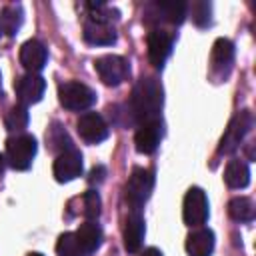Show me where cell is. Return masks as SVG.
<instances>
[{
	"label": "cell",
	"instance_id": "1",
	"mask_svg": "<svg viewBox=\"0 0 256 256\" xmlns=\"http://www.w3.org/2000/svg\"><path fill=\"white\" fill-rule=\"evenodd\" d=\"M164 104V90L156 78H140L128 100V116L130 122L144 124L148 120H156Z\"/></svg>",
	"mask_w": 256,
	"mask_h": 256
},
{
	"label": "cell",
	"instance_id": "2",
	"mask_svg": "<svg viewBox=\"0 0 256 256\" xmlns=\"http://www.w3.org/2000/svg\"><path fill=\"white\" fill-rule=\"evenodd\" d=\"M38 144L32 134H14L6 140V162L14 170H28L32 166V160L36 156Z\"/></svg>",
	"mask_w": 256,
	"mask_h": 256
},
{
	"label": "cell",
	"instance_id": "3",
	"mask_svg": "<svg viewBox=\"0 0 256 256\" xmlns=\"http://www.w3.org/2000/svg\"><path fill=\"white\" fill-rule=\"evenodd\" d=\"M252 126H254V116H252L250 110H240V112H236V114L230 118L226 130H224V134H222V138H220L218 154H232V152H236L238 146H240V142H242V140L246 138V134L252 130Z\"/></svg>",
	"mask_w": 256,
	"mask_h": 256
},
{
	"label": "cell",
	"instance_id": "4",
	"mask_svg": "<svg viewBox=\"0 0 256 256\" xmlns=\"http://www.w3.org/2000/svg\"><path fill=\"white\" fill-rule=\"evenodd\" d=\"M58 100L70 112L88 110L96 102V92L78 80H68L58 86Z\"/></svg>",
	"mask_w": 256,
	"mask_h": 256
},
{
	"label": "cell",
	"instance_id": "5",
	"mask_svg": "<svg viewBox=\"0 0 256 256\" xmlns=\"http://www.w3.org/2000/svg\"><path fill=\"white\" fill-rule=\"evenodd\" d=\"M154 188V172L142 166H136L132 170V174L128 176L126 182V202L130 204V208H142L144 202L150 198Z\"/></svg>",
	"mask_w": 256,
	"mask_h": 256
},
{
	"label": "cell",
	"instance_id": "6",
	"mask_svg": "<svg viewBox=\"0 0 256 256\" xmlns=\"http://www.w3.org/2000/svg\"><path fill=\"white\" fill-rule=\"evenodd\" d=\"M234 68V44L228 38H218L210 52V78L214 82H226Z\"/></svg>",
	"mask_w": 256,
	"mask_h": 256
},
{
	"label": "cell",
	"instance_id": "7",
	"mask_svg": "<svg viewBox=\"0 0 256 256\" xmlns=\"http://www.w3.org/2000/svg\"><path fill=\"white\" fill-rule=\"evenodd\" d=\"M182 218L190 228H200L208 220V198L206 192L198 186L188 188L182 202Z\"/></svg>",
	"mask_w": 256,
	"mask_h": 256
},
{
	"label": "cell",
	"instance_id": "8",
	"mask_svg": "<svg viewBox=\"0 0 256 256\" xmlns=\"http://www.w3.org/2000/svg\"><path fill=\"white\" fill-rule=\"evenodd\" d=\"M186 20V2H154L146 8L144 22L146 24H172L180 26Z\"/></svg>",
	"mask_w": 256,
	"mask_h": 256
},
{
	"label": "cell",
	"instance_id": "9",
	"mask_svg": "<svg viewBox=\"0 0 256 256\" xmlns=\"http://www.w3.org/2000/svg\"><path fill=\"white\" fill-rule=\"evenodd\" d=\"M146 46H148V60L154 68H162L172 54L174 46V34L164 30V28H152L146 36Z\"/></svg>",
	"mask_w": 256,
	"mask_h": 256
},
{
	"label": "cell",
	"instance_id": "10",
	"mask_svg": "<svg viewBox=\"0 0 256 256\" xmlns=\"http://www.w3.org/2000/svg\"><path fill=\"white\" fill-rule=\"evenodd\" d=\"M94 68H96L100 80L106 86H118V84H122L126 80L128 72H130L126 58L116 56V54H106V56L96 58Z\"/></svg>",
	"mask_w": 256,
	"mask_h": 256
},
{
	"label": "cell",
	"instance_id": "11",
	"mask_svg": "<svg viewBox=\"0 0 256 256\" xmlns=\"http://www.w3.org/2000/svg\"><path fill=\"white\" fill-rule=\"evenodd\" d=\"M46 90V80L40 74H24L14 80V92L20 106H30L42 100Z\"/></svg>",
	"mask_w": 256,
	"mask_h": 256
},
{
	"label": "cell",
	"instance_id": "12",
	"mask_svg": "<svg viewBox=\"0 0 256 256\" xmlns=\"http://www.w3.org/2000/svg\"><path fill=\"white\" fill-rule=\"evenodd\" d=\"M76 130L80 138L88 144H100L108 138V124L98 112H84L76 122Z\"/></svg>",
	"mask_w": 256,
	"mask_h": 256
},
{
	"label": "cell",
	"instance_id": "13",
	"mask_svg": "<svg viewBox=\"0 0 256 256\" xmlns=\"http://www.w3.org/2000/svg\"><path fill=\"white\" fill-rule=\"evenodd\" d=\"M82 168H84L82 154L76 148H68L56 156L52 172L58 182H70V180L82 176Z\"/></svg>",
	"mask_w": 256,
	"mask_h": 256
},
{
	"label": "cell",
	"instance_id": "14",
	"mask_svg": "<svg viewBox=\"0 0 256 256\" xmlns=\"http://www.w3.org/2000/svg\"><path fill=\"white\" fill-rule=\"evenodd\" d=\"M144 234H146V226H144V216L140 208H130V214L124 220V230H122V238H124V248L130 254H136L142 248L144 242Z\"/></svg>",
	"mask_w": 256,
	"mask_h": 256
},
{
	"label": "cell",
	"instance_id": "15",
	"mask_svg": "<svg viewBox=\"0 0 256 256\" xmlns=\"http://www.w3.org/2000/svg\"><path fill=\"white\" fill-rule=\"evenodd\" d=\"M82 36L92 46H110L116 42V30L110 22L100 18H86L82 26Z\"/></svg>",
	"mask_w": 256,
	"mask_h": 256
},
{
	"label": "cell",
	"instance_id": "16",
	"mask_svg": "<svg viewBox=\"0 0 256 256\" xmlns=\"http://www.w3.org/2000/svg\"><path fill=\"white\" fill-rule=\"evenodd\" d=\"M162 132L164 130H162V120L160 118L140 124L138 130H136V136H134L136 150L140 154H154L160 140H162Z\"/></svg>",
	"mask_w": 256,
	"mask_h": 256
},
{
	"label": "cell",
	"instance_id": "17",
	"mask_svg": "<svg viewBox=\"0 0 256 256\" xmlns=\"http://www.w3.org/2000/svg\"><path fill=\"white\" fill-rule=\"evenodd\" d=\"M46 60H48V50L40 40L30 38L20 46V64L30 74H38L44 68Z\"/></svg>",
	"mask_w": 256,
	"mask_h": 256
},
{
	"label": "cell",
	"instance_id": "18",
	"mask_svg": "<svg viewBox=\"0 0 256 256\" xmlns=\"http://www.w3.org/2000/svg\"><path fill=\"white\" fill-rule=\"evenodd\" d=\"M188 256H210L214 252V232L210 228L192 230L186 238Z\"/></svg>",
	"mask_w": 256,
	"mask_h": 256
},
{
	"label": "cell",
	"instance_id": "19",
	"mask_svg": "<svg viewBox=\"0 0 256 256\" xmlns=\"http://www.w3.org/2000/svg\"><path fill=\"white\" fill-rule=\"evenodd\" d=\"M70 204H76V206H78V208L68 210L70 216H78V214H82V216L88 218V220H96V218L100 216L102 200H100V194H98L96 190H86L82 196L72 198Z\"/></svg>",
	"mask_w": 256,
	"mask_h": 256
},
{
	"label": "cell",
	"instance_id": "20",
	"mask_svg": "<svg viewBox=\"0 0 256 256\" xmlns=\"http://www.w3.org/2000/svg\"><path fill=\"white\" fill-rule=\"evenodd\" d=\"M74 234H76V238L80 240V244H82V248L86 250L88 256H90L92 252H96V250L100 248V244H102V228H100L98 222H94V220L82 222Z\"/></svg>",
	"mask_w": 256,
	"mask_h": 256
},
{
	"label": "cell",
	"instance_id": "21",
	"mask_svg": "<svg viewBox=\"0 0 256 256\" xmlns=\"http://www.w3.org/2000/svg\"><path fill=\"white\" fill-rule=\"evenodd\" d=\"M224 182L230 188H246L250 184V168L244 160H230L224 170Z\"/></svg>",
	"mask_w": 256,
	"mask_h": 256
},
{
	"label": "cell",
	"instance_id": "22",
	"mask_svg": "<svg viewBox=\"0 0 256 256\" xmlns=\"http://www.w3.org/2000/svg\"><path fill=\"white\" fill-rule=\"evenodd\" d=\"M254 202L246 196H236L228 202V216L236 222H250L254 220Z\"/></svg>",
	"mask_w": 256,
	"mask_h": 256
},
{
	"label": "cell",
	"instance_id": "23",
	"mask_svg": "<svg viewBox=\"0 0 256 256\" xmlns=\"http://www.w3.org/2000/svg\"><path fill=\"white\" fill-rule=\"evenodd\" d=\"M22 26V8L20 4H10L0 12V32L14 36Z\"/></svg>",
	"mask_w": 256,
	"mask_h": 256
},
{
	"label": "cell",
	"instance_id": "24",
	"mask_svg": "<svg viewBox=\"0 0 256 256\" xmlns=\"http://www.w3.org/2000/svg\"><path fill=\"white\" fill-rule=\"evenodd\" d=\"M188 14L198 28H206L212 24V4L206 0H196L192 4H186V16Z\"/></svg>",
	"mask_w": 256,
	"mask_h": 256
},
{
	"label": "cell",
	"instance_id": "25",
	"mask_svg": "<svg viewBox=\"0 0 256 256\" xmlns=\"http://www.w3.org/2000/svg\"><path fill=\"white\" fill-rule=\"evenodd\" d=\"M56 252H58V256H88L74 232H64L58 236Z\"/></svg>",
	"mask_w": 256,
	"mask_h": 256
},
{
	"label": "cell",
	"instance_id": "26",
	"mask_svg": "<svg viewBox=\"0 0 256 256\" xmlns=\"http://www.w3.org/2000/svg\"><path fill=\"white\" fill-rule=\"evenodd\" d=\"M28 118H30V116H28V108H26V106H20V104L12 106V108L8 110V114H6V118H4L6 130L20 134V132L28 126Z\"/></svg>",
	"mask_w": 256,
	"mask_h": 256
},
{
	"label": "cell",
	"instance_id": "27",
	"mask_svg": "<svg viewBox=\"0 0 256 256\" xmlns=\"http://www.w3.org/2000/svg\"><path fill=\"white\" fill-rule=\"evenodd\" d=\"M46 142L50 144V150H58V154L64 152V150H68V148H72V142H70L66 130H64L58 122H54V124L48 128V132H46Z\"/></svg>",
	"mask_w": 256,
	"mask_h": 256
},
{
	"label": "cell",
	"instance_id": "28",
	"mask_svg": "<svg viewBox=\"0 0 256 256\" xmlns=\"http://www.w3.org/2000/svg\"><path fill=\"white\" fill-rule=\"evenodd\" d=\"M104 176H106V168H104V166H94V168L90 170L88 182H90V184H100V182L104 180Z\"/></svg>",
	"mask_w": 256,
	"mask_h": 256
},
{
	"label": "cell",
	"instance_id": "29",
	"mask_svg": "<svg viewBox=\"0 0 256 256\" xmlns=\"http://www.w3.org/2000/svg\"><path fill=\"white\" fill-rule=\"evenodd\" d=\"M140 256H164V254H162V252H160L158 248H154V246H150V248H146V250H144V252H142Z\"/></svg>",
	"mask_w": 256,
	"mask_h": 256
},
{
	"label": "cell",
	"instance_id": "30",
	"mask_svg": "<svg viewBox=\"0 0 256 256\" xmlns=\"http://www.w3.org/2000/svg\"><path fill=\"white\" fill-rule=\"evenodd\" d=\"M2 170H4V156L0 154V172H2Z\"/></svg>",
	"mask_w": 256,
	"mask_h": 256
},
{
	"label": "cell",
	"instance_id": "31",
	"mask_svg": "<svg viewBox=\"0 0 256 256\" xmlns=\"http://www.w3.org/2000/svg\"><path fill=\"white\" fill-rule=\"evenodd\" d=\"M28 256H44V254H40V252H30Z\"/></svg>",
	"mask_w": 256,
	"mask_h": 256
},
{
	"label": "cell",
	"instance_id": "32",
	"mask_svg": "<svg viewBox=\"0 0 256 256\" xmlns=\"http://www.w3.org/2000/svg\"><path fill=\"white\" fill-rule=\"evenodd\" d=\"M0 86H2V74H0Z\"/></svg>",
	"mask_w": 256,
	"mask_h": 256
}]
</instances>
